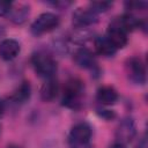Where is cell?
Wrapping results in <instances>:
<instances>
[{"mask_svg":"<svg viewBox=\"0 0 148 148\" xmlns=\"http://www.w3.org/2000/svg\"><path fill=\"white\" fill-rule=\"evenodd\" d=\"M83 83L79 79H71L64 87L62 104L69 109L76 110L81 106V96L83 92Z\"/></svg>","mask_w":148,"mask_h":148,"instance_id":"1","label":"cell"},{"mask_svg":"<svg viewBox=\"0 0 148 148\" xmlns=\"http://www.w3.org/2000/svg\"><path fill=\"white\" fill-rule=\"evenodd\" d=\"M31 64L37 75H39L40 77L51 79L57 72L56 60L51 56H47L43 52L34 53L31 57Z\"/></svg>","mask_w":148,"mask_h":148,"instance_id":"2","label":"cell"},{"mask_svg":"<svg viewBox=\"0 0 148 148\" xmlns=\"http://www.w3.org/2000/svg\"><path fill=\"white\" fill-rule=\"evenodd\" d=\"M59 24L60 18L58 15L53 13H43L32 22L30 30L35 36H40L54 30L59 27Z\"/></svg>","mask_w":148,"mask_h":148,"instance_id":"3","label":"cell"},{"mask_svg":"<svg viewBox=\"0 0 148 148\" xmlns=\"http://www.w3.org/2000/svg\"><path fill=\"white\" fill-rule=\"evenodd\" d=\"M126 71L128 74V77L139 84H142L146 82V68L141 59L133 57L130 58L126 61Z\"/></svg>","mask_w":148,"mask_h":148,"instance_id":"4","label":"cell"},{"mask_svg":"<svg viewBox=\"0 0 148 148\" xmlns=\"http://www.w3.org/2000/svg\"><path fill=\"white\" fill-rule=\"evenodd\" d=\"M136 135V126L135 123L132 118L127 117L124 118L116 131V136L119 140V142L121 143H126V142H131Z\"/></svg>","mask_w":148,"mask_h":148,"instance_id":"5","label":"cell"},{"mask_svg":"<svg viewBox=\"0 0 148 148\" xmlns=\"http://www.w3.org/2000/svg\"><path fill=\"white\" fill-rule=\"evenodd\" d=\"M106 37L113 44V46L118 50L124 47L127 44V32H125L119 24L116 22V20L113 18L108 28V32H106Z\"/></svg>","mask_w":148,"mask_h":148,"instance_id":"6","label":"cell"},{"mask_svg":"<svg viewBox=\"0 0 148 148\" xmlns=\"http://www.w3.org/2000/svg\"><path fill=\"white\" fill-rule=\"evenodd\" d=\"M72 143H88L91 138V127L86 123L75 124L69 133Z\"/></svg>","mask_w":148,"mask_h":148,"instance_id":"7","label":"cell"},{"mask_svg":"<svg viewBox=\"0 0 148 148\" xmlns=\"http://www.w3.org/2000/svg\"><path fill=\"white\" fill-rule=\"evenodd\" d=\"M97 14L89 8H77L73 13V23L77 28H86L97 22Z\"/></svg>","mask_w":148,"mask_h":148,"instance_id":"8","label":"cell"},{"mask_svg":"<svg viewBox=\"0 0 148 148\" xmlns=\"http://www.w3.org/2000/svg\"><path fill=\"white\" fill-rule=\"evenodd\" d=\"M20 50H21L20 44L15 39L8 38L0 42V57L6 61L15 59L18 56Z\"/></svg>","mask_w":148,"mask_h":148,"instance_id":"9","label":"cell"},{"mask_svg":"<svg viewBox=\"0 0 148 148\" xmlns=\"http://www.w3.org/2000/svg\"><path fill=\"white\" fill-rule=\"evenodd\" d=\"M73 60L81 68H94L96 66V59L92 52L86 47L77 49L73 54Z\"/></svg>","mask_w":148,"mask_h":148,"instance_id":"10","label":"cell"},{"mask_svg":"<svg viewBox=\"0 0 148 148\" xmlns=\"http://www.w3.org/2000/svg\"><path fill=\"white\" fill-rule=\"evenodd\" d=\"M95 49L97 53L104 57H111L117 52V49L113 46V44L108 39L106 36H98L95 38Z\"/></svg>","mask_w":148,"mask_h":148,"instance_id":"11","label":"cell"},{"mask_svg":"<svg viewBox=\"0 0 148 148\" xmlns=\"http://www.w3.org/2000/svg\"><path fill=\"white\" fill-rule=\"evenodd\" d=\"M58 82L54 79H47L45 83L40 88V97L44 102H51L53 101L58 95Z\"/></svg>","mask_w":148,"mask_h":148,"instance_id":"12","label":"cell"},{"mask_svg":"<svg viewBox=\"0 0 148 148\" xmlns=\"http://www.w3.org/2000/svg\"><path fill=\"white\" fill-rule=\"evenodd\" d=\"M97 99L103 105H112L118 99V92L110 86L102 87L97 90Z\"/></svg>","mask_w":148,"mask_h":148,"instance_id":"13","label":"cell"},{"mask_svg":"<svg viewBox=\"0 0 148 148\" xmlns=\"http://www.w3.org/2000/svg\"><path fill=\"white\" fill-rule=\"evenodd\" d=\"M30 14V7L27 5H18L15 8H12L10 13H9V18L13 23L15 24H23L28 16Z\"/></svg>","mask_w":148,"mask_h":148,"instance_id":"14","label":"cell"},{"mask_svg":"<svg viewBox=\"0 0 148 148\" xmlns=\"http://www.w3.org/2000/svg\"><path fill=\"white\" fill-rule=\"evenodd\" d=\"M31 95V87L30 83L28 81H23L17 88L16 90L13 92L12 95V99L16 103V104H23L25 103Z\"/></svg>","mask_w":148,"mask_h":148,"instance_id":"15","label":"cell"},{"mask_svg":"<svg viewBox=\"0 0 148 148\" xmlns=\"http://www.w3.org/2000/svg\"><path fill=\"white\" fill-rule=\"evenodd\" d=\"M90 36H91L90 31H88L86 28H79L75 32H73L72 40L77 43V44H83L90 38Z\"/></svg>","mask_w":148,"mask_h":148,"instance_id":"16","label":"cell"},{"mask_svg":"<svg viewBox=\"0 0 148 148\" xmlns=\"http://www.w3.org/2000/svg\"><path fill=\"white\" fill-rule=\"evenodd\" d=\"M111 5L112 3L109 1H94L89 5V9L92 10L95 14H98V13L106 12L111 7Z\"/></svg>","mask_w":148,"mask_h":148,"instance_id":"17","label":"cell"},{"mask_svg":"<svg viewBox=\"0 0 148 148\" xmlns=\"http://www.w3.org/2000/svg\"><path fill=\"white\" fill-rule=\"evenodd\" d=\"M12 8H13V2L12 1L0 0V16H7V15H9Z\"/></svg>","mask_w":148,"mask_h":148,"instance_id":"18","label":"cell"},{"mask_svg":"<svg viewBox=\"0 0 148 148\" xmlns=\"http://www.w3.org/2000/svg\"><path fill=\"white\" fill-rule=\"evenodd\" d=\"M125 5L128 9H145L147 7V2L145 1H130Z\"/></svg>","mask_w":148,"mask_h":148,"instance_id":"19","label":"cell"},{"mask_svg":"<svg viewBox=\"0 0 148 148\" xmlns=\"http://www.w3.org/2000/svg\"><path fill=\"white\" fill-rule=\"evenodd\" d=\"M97 113H98L102 118H104V119H106V120H110V119H112V118L116 117V113H114L113 111L106 110V109H98V110H97Z\"/></svg>","mask_w":148,"mask_h":148,"instance_id":"20","label":"cell"},{"mask_svg":"<svg viewBox=\"0 0 148 148\" xmlns=\"http://www.w3.org/2000/svg\"><path fill=\"white\" fill-rule=\"evenodd\" d=\"M71 147L72 148H92L90 145H89V142L88 143H72L71 142Z\"/></svg>","mask_w":148,"mask_h":148,"instance_id":"21","label":"cell"},{"mask_svg":"<svg viewBox=\"0 0 148 148\" xmlns=\"http://www.w3.org/2000/svg\"><path fill=\"white\" fill-rule=\"evenodd\" d=\"M135 148H148V145H147V140H146V138H142V139H141V141L138 143V146H136Z\"/></svg>","mask_w":148,"mask_h":148,"instance_id":"22","label":"cell"},{"mask_svg":"<svg viewBox=\"0 0 148 148\" xmlns=\"http://www.w3.org/2000/svg\"><path fill=\"white\" fill-rule=\"evenodd\" d=\"M109 148H126V147H125V145L121 143V142H114V143L111 145Z\"/></svg>","mask_w":148,"mask_h":148,"instance_id":"23","label":"cell"},{"mask_svg":"<svg viewBox=\"0 0 148 148\" xmlns=\"http://www.w3.org/2000/svg\"><path fill=\"white\" fill-rule=\"evenodd\" d=\"M3 111H5V106H3V103H2V101L0 99V116H2Z\"/></svg>","mask_w":148,"mask_h":148,"instance_id":"24","label":"cell"},{"mask_svg":"<svg viewBox=\"0 0 148 148\" xmlns=\"http://www.w3.org/2000/svg\"><path fill=\"white\" fill-rule=\"evenodd\" d=\"M5 35H6V30H5V28L2 25H0V37H2Z\"/></svg>","mask_w":148,"mask_h":148,"instance_id":"25","label":"cell"},{"mask_svg":"<svg viewBox=\"0 0 148 148\" xmlns=\"http://www.w3.org/2000/svg\"><path fill=\"white\" fill-rule=\"evenodd\" d=\"M8 148H21V147L16 146V145H9V146H8Z\"/></svg>","mask_w":148,"mask_h":148,"instance_id":"26","label":"cell"}]
</instances>
